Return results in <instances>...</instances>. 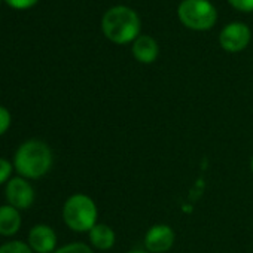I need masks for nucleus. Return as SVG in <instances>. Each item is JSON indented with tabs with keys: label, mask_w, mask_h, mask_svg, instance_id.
Instances as JSON below:
<instances>
[{
	"label": "nucleus",
	"mask_w": 253,
	"mask_h": 253,
	"mask_svg": "<svg viewBox=\"0 0 253 253\" xmlns=\"http://www.w3.org/2000/svg\"><path fill=\"white\" fill-rule=\"evenodd\" d=\"M139 15L126 6L110 8L101 20V29L104 36L118 45H125L136 41L140 33Z\"/></svg>",
	"instance_id": "1"
},
{
	"label": "nucleus",
	"mask_w": 253,
	"mask_h": 253,
	"mask_svg": "<svg viewBox=\"0 0 253 253\" xmlns=\"http://www.w3.org/2000/svg\"><path fill=\"white\" fill-rule=\"evenodd\" d=\"M14 166L21 177L39 179L49 171L52 166V152L46 143L29 140L18 148Z\"/></svg>",
	"instance_id": "2"
},
{
	"label": "nucleus",
	"mask_w": 253,
	"mask_h": 253,
	"mask_svg": "<svg viewBox=\"0 0 253 253\" xmlns=\"http://www.w3.org/2000/svg\"><path fill=\"white\" fill-rule=\"evenodd\" d=\"M97 214L95 203L84 194L72 195L63 207V219L66 225L76 232H89L97 225Z\"/></svg>",
	"instance_id": "3"
},
{
	"label": "nucleus",
	"mask_w": 253,
	"mask_h": 253,
	"mask_svg": "<svg viewBox=\"0 0 253 253\" xmlns=\"http://www.w3.org/2000/svg\"><path fill=\"white\" fill-rule=\"evenodd\" d=\"M177 15L182 24L197 32L210 30L217 20V12L209 0H183L177 8Z\"/></svg>",
	"instance_id": "4"
},
{
	"label": "nucleus",
	"mask_w": 253,
	"mask_h": 253,
	"mask_svg": "<svg viewBox=\"0 0 253 253\" xmlns=\"http://www.w3.org/2000/svg\"><path fill=\"white\" fill-rule=\"evenodd\" d=\"M250 29L243 23H231L223 27L219 36L220 46L226 52H240L250 42Z\"/></svg>",
	"instance_id": "5"
},
{
	"label": "nucleus",
	"mask_w": 253,
	"mask_h": 253,
	"mask_svg": "<svg viewBox=\"0 0 253 253\" xmlns=\"http://www.w3.org/2000/svg\"><path fill=\"white\" fill-rule=\"evenodd\" d=\"M174 231L171 226L158 223L148 229L145 235V247L149 253H166L174 244Z\"/></svg>",
	"instance_id": "6"
},
{
	"label": "nucleus",
	"mask_w": 253,
	"mask_h": 253,
	"mask_svg": "<svg viewBox=\"0 0 253 253\" xmlns=\"http://www.w3.org/2000/svg\"><path fill=\"white\" fill-rule=\"evenodd\" d=\"M6 200L15 209H29L35 201V191L24 177H14L6 185Z\"/></svg>",
	"instance_id": "7"
},
{
	"label": "nucleus",
	"mask_w": 253,
	"mask_h": 253,
	"mask_svg": "<svg viewBox=\"0 0 253 253\" xmlns=\"http://www.w3.org/2000/svg\"><path fill=\"white\" fill-rule=\"evenodd\" d=\"M57 244L55 231L48 225H36L29 232V246L36 253H51Z\"/></svg>",
	"instance_id": "8"
},
{
	"label": "nucleus",
	"mask_w": 253,
	"mask_h": 253,
	"mask_svg": "<svg viewBox=\"0 0 253 253\" xmlns=\"http://www.w3.org/2000/svg\"><path fill=\"white\" fill-rule=\"evenodd\" d=\"M160 48L152 36H139L133 42V55L137 61L143 64H151L157 60Z\"/></svg>",
	"instance_id": "9"
},
{
	"label": "nucleus",
	"mask_w": 253,
	"mask_h": 253,
	"mask_svg": "<svg viewBox=\"0 0 253 253\" xmlns=\"http://www.w3.org/2000/svg\"><path fill=\"white\" fill-rule=\"evenodd\" d=\"M21 226V216L18 209L11 204L0 207V235H14Z\"/></svg>",
	"instance_id": "10"
},
{
	"label": "nucleus",
	"mask_w": 253,
	"mask_h": 253,
	"mask_svg": "<svg viewBox=\"0 0 253 253\" xmlns=\"http://www.w3.org/2000/svg\"><path fill=\"white\" fill-rule=\"evenodd\" d=\"M89 241L98 250H109L113 247L116 241L115 231L106 223H97L89 231Z\"/></svg>",
	"instance_id": "11"
},
{
	"label": "nucleus",
	"mask_w": 253,
	"mask_h": 253,
	"mask_svg": "<svg viewBox=\"0 0 253 253\" xmlns=\"http://www.w3.org/2000/svg\"><path fill=\"white\" fill-rule=\"evenodd\" d=\"M0 253H33L30 246L23 241H9L0 246Z\"/></svg>",
	"instance_id": "12"
},
{
	"label": "nucleus",
	"mask_w": 253,
	"mask_h": 253,
	"mask_svg": "<svg viewBox=\"0 0 253 253\" xmlns=\"http://www.w3.org/2000/svg\"><path fill=\"white\" fill-rule=\"evenodd\" d=\"M54 253H94L89 246L84 243H72L67 246H63L61 249L55 250Z\"/></svg>",
	"instance_id": "13"
},
{
	"label": "nucleus",
	"mask_w": 253,
	"mask_h": 253,
	"mask_svg": "<svg viewBox=\"0 0 253 253\" xmlns=\"http://www.w3.org/2000/svg\"><path fill=\"white\" fill-rule=\"evenodd\" d=\"M11 125V113L6 107L0 106V136L5 134Z\"/></svg>",
	"instance_id": "14"
},
{
	"label": "nucleus",
	"mask_w": 253,
	"mask_h": 253,
	"mask_svg": "<svg viewBox=\"0 0 253 253\" xmlns=\"http://www.w3.org/2000/svg\"><path fill=\"white\" fill-rule=\"evenodd\" d=\"M232 8L241 12H253V0H228Z\"/></svg>",
	"instance_id": "15"
},
{
	"label": "nucleus",
	"mask_w": 253,
	"mask_h": 253,
	"mask_svg": "<svg viewBox=\"0 0 253 253\" xmlns=\"http://www.w3.org/2000/svg\"><path fill=\"white\" fill-rule=\"evenodd\" d=\"M12 173V166L8 160L0 158V185L5 183Z\"/></svg>",
	"instance_id": "16"
},
{
	"label": "nucleus",
	"mask_w": 253,
	"mask_h": 253,
	"mask_svg": "<svg viewBox=\"0 0 253 253\" xmlns=\"http://www.w3.org/2000/svg\"><path fill=\"white\" fill-rule=\"evenodd\" d=\"M9 5H12L14 8H20V9H24V8H29L32 5H35L38 0H6Z\"/></svg>",
	"instance_id": "17"
},
{
	"label": "nucleus",
	"mask_w": 253,
	"mask_h": 253,
	"mask_svg": "<svg viewBox=\"0 0 253 253\" xmlns=\"http://www.w3.org/2000/svg\"><path fill=\"white\" fill-rule=\"evenodd\" d=\"M130 253H149V252H145V250H133Z\"/></svg>",
	"instance_id": "18"
},
{
	"label": "nucleus",
	"mask_w": 253,
	"mask_h": 253,
	"mask_svg": "<svg viewBox=\"0 0 253 253\" xmlns=\"http://www.w3.org/2000/svg\"><path fill=\"white\" fill-rule=\"evenodd\" d=\"M250 167H252V171H253V158H252V163H250Z\"/></svg>",
	"instance_id": "19"
}]
</instances>
